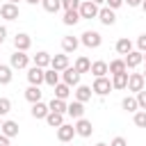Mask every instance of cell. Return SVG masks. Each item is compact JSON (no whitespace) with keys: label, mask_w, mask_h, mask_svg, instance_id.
Listing matches in <instances>:
<instances>
[{"label":"cell","mask_w":146,"mask_h":146,"mask_svg":"<svg viewBox=\"0 0 146 146\" xmlns=\"http://www.w3.org/2000/svg\"><path fill=\"white\" fill-rule=\"evenodd\" d=\"M78 11H80L82 18H89V21H91V18H98L100 7H98L94 0H84V2H80V9H78Z\"/></svg>","instance_id":"obj_1"},{"label":"cell","mask_w":146,"mask_h":146,"mask_svg":"<svg viewBox=\"0 0 146 146\" xmlns=\"http://www.w3.org/2000/svg\"><path fill=\"white\" fill-rule=\"evenodd\" d=\"M87 48H98L100 43H103V36H100V32H96V30H87V32H82V39H80Z\"/></svg>","instance_id":"obj_2"},{"label":"cell","mask_w":146,"mask_h":146,"mask_svg":"<svg viewBox=\"0 0 146 146\" xmlns=\"http://www.w3.org/2000/svg\"><path fill=\"white\" fill-rule=\"evenodd\" d=\"M27 82H30V84H36V87H39L41 82H46V68H41V66H36V64L30 66V68H27Z\"/></svg>","instance_id":"obj_3"},{"label":"cell","mask_w":146,"mask_h":146,"mask_svg":"<svg viewBox=\"0 0 146 146\" xmlns=\"http://www.w3.org/2000/svg\"><path fill=\"white\" fill-rule=\"evenodd\" d=\"M80 71L75 68V66H68V68H64L62 71V82H66L68 87H78L80 84Z\"/></svg>","instance_id":"obj_4"},{"label":"cell","mask_w":146,"mask_h":146,"mask_svg":"<svg viewBox=\"0 0 146 146\" xmlns=\"http://www.w3.org/2000/svg\"><path fill=\"white\" fill-rule=\"evenodd\" d=\"M91 89H94V94H98V96H107L114 87H112V80H107V78L103 75V78H96V80H94Z\"/></svg>","instance_id":"obj_5"},{"label":"cell","mask_w":146,"mask_h":146,"mask_svg":"<svg viewBox=\"0 0 146 146\" xmlns=\"http://www.w3.org/2000/svg\"><path fill=\"white\" fill-rule=\"evenodd\" d=\"M27 64H30V57L23 52V50H16L14 55H11V59H9V66L11 68H27Z\"/></svg>","instance_id":"obj_6"},{"label":"cell","mask_w":146,"mask_h":146,"mask_svg":"<svg viewBox=\"0 0 146 146\" xmlns=\"http://www.w3.org/2000/svg\"><path fill=\"white\" fill-rule=\"evenodd\" d=\"M144 82H146V75L144 73H130L128 75V89L135 91V94L144 89Z\"/></svg>","instance_id":"obj_7"},{"label":"cell","mask_w":146,"mask_h":146,"mask_svg":"<svg viewBox=\"0 0 146 146\" xmlns=\"http://www.w3.org/2000/svg\"><path fill=\"white\" fill-rule=\"evenodd\" d=\"M18 5H14V2H5L2 7H0V16L5 18V21H16L18 18Z\"/></svg>","instance_id":"obj_8"},{"label":"cell","mask_w":146,"mask_h":146,"mask_svg":"<svg viewBox=\"0 0 146 146\" xmlns=\"http://www.w3.org/2000/svg\"><path fill=\"white\" fill-rule=\"evenodd\" d=\"M75 135H78V132H75V125L62 123V125L57 128V139H59V141H71Z\"/></svg>","instance_id":"obj_9"},{"label":"cell","mask_w":146,"mask_h":146,"mask_svg":"<svg viewBox=\"0 0 146 146\" xmlns=\"http://www.w3.org/2000/svg\"><path fill=\"white\" fill-rule=\"evenodd\" d=\"M30 46H32V39H30V34L21 32V34H16V36H14V48H16V50H23V52H27V50H30Z\"/></svg>","instance_id":"obj_10"},{"label":"cell","mask_w":146,"mask_h":146,"mask_svg":"<svg viewBox=\"0 0 146 146\" xmlns=\"http://www.w3.org/2000/svg\"><path fill=\"white\" fill-rule=\"evenodd\" d=\"M66 114L71 116V119H82L84 116V103H80V100H73V103H68V107H66Z\"/></svg>","instance_id":"obj_11"},{"label":"cell","mask_w":146,"mask_h":146,"mask_svg":"<svg viewBox=\"0 0 146 146\" xmlns=\"http://www.w3.org/2000/svg\"><path fill=\"white\" fill-rule=\"evenodd\" d=\"M75 132H78L80 137H91V132H94L91 121H87L84 116H82V119H78V121H75Z\"/></svg>","instance_id":"obj_12"},{"label":"cell","mask_w":146,"mask_h":146,"mask_svg":"<svg viewBox=\"0 0 146 146\" xmlns=\"http://www.w3.org/2000/svg\"><path fill=\"white\" fill-rule=\"evenodd\" d=\"M123 59H125V66H128V68H137V66L144 62V52H141V50H132V52H128Z\"/></svg>","instance_id":"obj_13"},{"label":"cell","mask_w":146,"mask_h":146,"mask_svg":"<svg viewBox=\"0 0 146 146\" xmlns=\"http://www.w3.org/2000/svg\"><path fill=\"white\" fill-rule=\"evenodd\" d=\"M98 21H100L103 25H114V23H116V14H114V9L103 7V9L98 11Z\"/></svg>","instance_id":"obj_14"},{"label":"cell","mask_w":146,"mask_h":146,"mask_svg":"<svg viewBox=\"0 0 146 146\" xmlns=\"http://www.w3.org/2000/svg\"><path fill=\"white\" fill-rule=\"evenodd\" d=\"M50 68H55V71H64V68H68V55L66 52H62V55H55L52 59H50Z\"/></svg>","instance_id":"obj_15"},{"label":"cell","mask_w":146,"mask_h":146,"mask_svg":"<svg viewBox=\"0 0 146 146\" xmlns=\"http://www.w3.org/2000/svg\"><path fill=\"white\" fill-rule=\"evenodd\" d=\"M89 73H94V78H103V75L110 73V64L103 62V59H98V62L91 64V71H89Z\"/></svg>","instance_id":"obj_16"},{"label":"cell","mask_w":146,"mask_h":146,"mask_svg":"<svg viewBox=\"0 0 146 146\" xmlns=\"http://www.w3.org/2000/svg\"><path fill=\"white\" fill-rule=\"evenodd\" d=\"M78 46H80V39H78V36H64V39H62V50H64L66 55H68V52H75Z\"/></svg>","instance_id":"obj_17"},{"label":"cell","mask_w":146,"mask_h":146,"mask_svg":"<svg viewBox=\"0 0 146 146\" xmlns=\"http://www.w3.org/2000/svg\"><path fill=\"white\" fill-rule=\"evenodd\" d=\"M91 94H94L91 87H87V84H78V89H75V100L87 103V100H91Z\"/></svg>","instance_id":"obj_18"},{"label":"cell","mask_w":146,"mask_h":146,"mask_svg":"<svg viewBox=\"0 0 146 146\" xmlns=\"http://www.w3.org/2000/svg\"><path fill=\"white\" fill-rule=\"evenodd\" d=\"M48 112H50V107L46 105V103H32V116L34 119H46L48 116Z\"/></svg>","instance_id":"obj_19"},{"label":"cell","mask_w":146,"mask_h":146,"mask_svg":"<svg viewBox=\"0 0 146 146\" xmlns=\"http://www.w3.org/2000/svg\"><path fill=\"white\" fill-rule=\"evenodd\" d=\"M0 132H2V135H7L9 139H11V137H18V123H16V121H2Z\"/></svg>","instance_id":"obj_20"},{"label":"cell","mask_w":146,"mask_h":146,"mask_svg":"<svg viewBox=\"0 0 146 146\" xmlns=\"http://www.w3.org/2000/svg\"><path fill=\"white\" fill-rule=\"evenodd\" d=\"M128 75H130L128 71L112 75V87H114V89H128Z\"/></svg>","instance_id":"obj_21"},{"label":"cell","mask_w":146,"mask_h":146,"mask_svg":"<svg viewBox=\"0 0 146 146\" xmlns=\"http://www.w3.org/2000/svg\"><path fill=\"white\" fill-rule=\"evenodd\" d=\"M41 89L36 87V84H30L27 89H25V100H30V103H39L41 100Z\"/></svg>","instance_id":"obj_22"},{"label":"cell","mask_w":146,"mask_h":146,"mask_svg":"<svg viewBox=\"0 0 146 146\" xmlns=\"http://www.w3.org/2000/svg\"><path fill=\"white\" fill-rule=\"evenodd\" d=\"M48 107H50V112L66 114V107H68V103H66V100H62V98H55V96H52V100L48 103Z\"/></svg>","instance_id":"obj_23"},{"label":"cell","mask_w":146,"mask_h":146,"mask_svg":"<svg viewBox=\"0 0 146 146\" xmlns=\"http://www.w3.org/2000/svg\"><path fill=\"white\" fill-rule=\"evenodd\" d=\"M121 107H123L125 112H132V114H135V112L139 110V103H137V96H125V98L121 100Z\"/></svg>","instance_id":"obj_24"},{"label":"cell","mask_w":146,"mask_h":146,"mask_svg":"<svg viewBox=\"0 0 146 146\" xmlns=\"http://www.w3.org/2000/svg\"><path fill=\"white\" fill-rule=\"evenodd\" d=\"M116 52H119V55H128V52H132V41H130L128 36L119 39V41H116Z\"/></svg>","instance_id":"obj_25"},{"label":"cell","mask_w":146,"mask_h":146,"mask_svg":"<svg viewBox=\"0 0 146 146\" xmlns=\"http://www.w3.org/2000/svg\"><path fill=\"white\" fill-rule=\"evenodd\" d=\"M46 123H48L50 128H59V125L64 123V114H59V112H48Z\"/></svg>","instance_id":"obj_26"},{"label":"cell","mask_w":146,"mask_h":146,"mask_svg":"<svg viewBox=\"0 0 146 146\" xmlns=\"http://www.w3.org/2000/svg\"><path fill=\"white\" fill-rule=\"evenodd\" d=\"M128 66H125V59H112L110 62V73L116 75V73H125Z\"/></svg>","instance_id":"obj_27"},{"label":"cell","mask_w":146,"mask_h":146,"mask_svg":"<svg viewBox=\"0 0 146 146\" xmlns=\"http://www.w3.org/2000/svg\"><path fill=\"white\" fill-rule=\"evenodd\" d=\"M71 96V87L66 84V82H59V84H55V98H62V100H66Z\"/></svg>","instance_id":"obj_28"},{"label":"cell","mask_w":146,"mask_h":146,"mask_svg":"<svg viewBox=\"0 0 146 146\" xmlns=\"http://www.w3.org/2000/svg\"><path fill=\"white\" fill-rule=\"evenodd\" d=\"M11 71H14L11 66L0 64V84H9V82H11V78H14V73H11Z\"/></svg>","instance_id":"obj_29"},{"label":"cell","mask_w":146,"mask_h":146,"mask_svg":"<svg viewBox=\"0 0 146 146\" xmlns=\"http://www.w3.org/2000/svg\"><path fill=\"white\" fill-rule=\"evenodd\" d=\"M50 59H52V57H50L46 50H41V52H36V55H34V64H36V66H41V68L50 66Z\"/></svg>","instance_id":"obj_30"},{"label":"cell","mask_w":146,"mask_h":146,"mask_svg":"<svg viewBox=\"0 0 146 146\" xmlns=\"http://www.w3.org/2000/svg\"><path fill=\"white\" fill-rule=\"evenodd\" d=\"M41 7L48 11V14H55L62 9V0H41Z\"/></svg>","instance_id":"obj_31"},{"label":"cell","mask_w":146,"mask_h":146,"mask_svg":"<svg viewBox=\"0 0 146 146\" xmlns=\"http://www.w3.org/2000/svg\"><path fill=\"white\" fill-rule=\"evenodd\" d=\"M80 18H82V16H80V11H78V9L64 11V25H75V23H78Z\"/></svg>","instance_id":"obj_32"},{"label":"cell","mask_w":146,"mask_h":146,"mask_svg":"<svg viewBox=\"0 0 146 146\" xmlns=\"http://www.w3.org/2000/svg\"><path fill=\"white\" fill-rule=\"evenodd\" d=\"M75 68H78L80 73H89V71H91V62H89L87 57H78V59H75Z\"/></svg>","instance_id":"obj_33"},{"label":"cell","mask_w":146,"mask_h":146,"mask_svg":"<svg viewBox=\"0 0 146 146\" xmlns=\"http://www.w3.org/2000/svg\"><path fill=\"white\" fill-rule=\"evenodd\" d=\"M46 84H50V87L59 84V71H55V68H48V71H46Z\"/></svg>","instance_id":"obj_34"},{"label":"cell","mask_w":146,"mask_h":146,"mask_svg":"<svg viewBox=\"0 0 146 146\" xmlns=\"http://www.w3.org/2000/svg\"><path fill=\"white\" fill-rule=\"evenodd\" d=\"M135 125L137 128H146V110H137L135 112Z\"/></svg>","instance_id":"obj_35"},{"label":"cell","mask_w":146,"mask_h":146,"mask_svg":"<svg viewBox=\"0 0 146 146\" xmlns=\"http://www.w3.org/2000/svg\"><path fill=\"white\" fill-rule=\"evenodd\" d=\"M9 112H11V100L9 98H0V116H5Z\"/></svg>","instance_id":"obj_36"},{"label":"cell","mask_w":146,"mask_h":146,"mask_svg":"<svg viewBox=\"0 0 146 146\" xmlns=\"http://www.w3.org/2000/svg\"><path fill=\"white\" fill-rule=\"evenodd\" d=\"M62 7H64V11L80 9V0H62Z\"/></svg>","instance_id":"obj_37"},{"label":"cell","mask_w":146,"mask_h":146,"mask_svg":"<svg viewBox=\"0 0 146 146\" xmlns=\"http://www.w3.org/2000/svg\"><path fill=\"white\" fill-rule=\"evenodd\" d=\"M137 103H139V110H146V89L137 91Z\"/></svg>","instance_id":"obj_38"},{"label":"cell","mask_w":146,"mask_h":146,"mask_svg":"<svg viewBox=\"0 0 146 146\" xmlns=\"http://www.w3.org/2000/svg\"><path fill=\"white\" fill-rule=\"evenodd\" d=\"M137 48H139L141 52H146V34H139V36H137Z\"/></svg>","instance_id":"obj_39"},{"label":"cell","mask_w":146,"mask_h":146,"mask_svg":"<svg viewBox=\"0 0 146 146\" xmlns=\"http://www.w3.org/2000/svg\"><path fill=\"white\" fill-rule=\"evenodd\" d=\"M105 5H107L110 9H119L121 5H125V0H105Z\"/></svg>","instance_id":"obj_40"},{"label":"cell","mask_w":146,"mask_h":146,"mask_svg":"<svg viewBox=\"0 0 146 146\" xmlns=\"http://www.w3.org/2000/svg\"><path fill=\"white\" fill-rule=\"evenodd\" d=\"M110 146H128V141H125L123 137H114V139L110 141Z\"/></svg>","instance_id":"obj_41"},{"label":"cell","mask_w":146,"mask_h":146,"mask_svg":"<svg viewBox=\"0 0 146 146\" xmlns=\"http://www.w3.org/2000/svg\"><path fill=\"white\" fill-rule=\"evenodd\" d=\"M141 2H144V0H125L128 7H141Z\"/></svg>","instance_id":"obj_42"},{"label":"cell","mask_w":146,"mask_h":146,"mask_svg":"<svg viewBox=\"0 0 146 146\" xmlns=\"http://www.w3.org/2000/svg\"><path fill=\"white\" fill-rule=\"evenodd\" d=\"M5 39H7V27L0 25V43H5Z\"/></svg>","instance_id":"obj_43"},{"label":"cell","mask_w":146,"mask_h":146,"mask_svg":"<svg viewBox=\"0 0 146 146\" xmlns=\"http://www.w3.org/2000/svg\"><path fill=\"white\" fill-rule=\"evenodd\" d=\"M0 146H9V137L0 132Z\"/></svg>","instance_id":"obj_44"},{"label":"cell","mask_w":146,"mask_h":146,"mask_svg":"<svg viewBox=\"0 0 146 146\" xmlns=\"http://www.w3.org/2000/svg\"><path fill=\"white\" fill-rule=\"evenodd\" d=\"M27 5H36V2H41V0H25Z\"/></svg>","instance_id":"obj_45"},{"label":"cell","mask_w":146,"mask_h":146,"mask_svg":"<svg viewBox=\"0 0 146 146\" xmlns=\"http://www.w3.org/2000/svg\"><path fill=\"white\" fill-rule=\"evenodd\" d=\"M141 9H144V14H146V0H144V2H141Z\"/></svg>","instance_id":"obj_46"},{"label":"cell","mask_w":146,"mask_h":146,"mask_svg":"<svg viewBox=\"0 0 146 146\" xmlns=\"http://www.w3.org/2000/svg\"><path fill=\"white\" fill-rule=\"evenodd\" d=\"M94 2H96V5H103V2H105V0H94Z\"/></svg>","instance_id":"obj_47"},{"label":"cell","mask_w":146,"mask_h":146,"mask_svg":"<svg viewBox=\"0 0 146 146\" xmlns=\"http://www.w3.org/2000/svg\"><path fill=\"white\" fill-rule=\"evenodd\" d=\"M7 2H14V5H18V0H7Z\"/></svg>","instance_id":"obj_48"},{"label":"cell","mask_w":146,"mask_h":146,"mask_svg":"<svg viewBox=\"0 0 146 146\" xmlns=\"http://www.w3.org/2000/svg\"><path fill=\"white\" fill-rule=\"evenodd\" d=\"M96 146H110V144H103V141H100V144H96Z\"/></svg>","instance_id":"obj_49"},{"label":"cell","mask_w":146,"mask_h":146,"mask_svg":"<svg viewBox=\"0 0 146 146\" xmlns=\"http://www.w3.org/2000/svg\"><path fill=\"white\" fill-rule=\"evenodd\" d=\"M0 128H2V116H0Z\"/></svg>","instance_id":"obj_50"},{"label":"cell","mask_w":146,"mask_h":146,"mask_svg":"<svg viewBox=\"0 0 146 146\" xmlns=\"http://www.w3.org/2000/svg\"><path fill=\"white\" fill-rule=\"evenodd\" d=\"M144 59H146V52H144Z\"/></svg>","instance_id":"obj_51"},{"label":"cell","mask_w":146,"mask_h":146,"mask_svg":"<svg viewBox=\"0 0 146 146\" xmlns=\"http://www.w3.org/2000/svg\"><path fill=\"white\" fill-rule=\"evenodd\" d=\"M144 75H146V71H144Z\"/></svg>","instance_id":"obj_52"}]
</instances>
